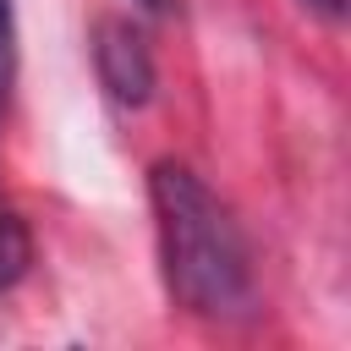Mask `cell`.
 <instances>
[{
  "label": "cell",
  "instance_id": "cell-1",
  "mask_svg": "<svg viewBox=\"0 0 351 351\" xmlns=\"http://www.w3.org/2000/svg\"><path fill=\"white\" fill-rule=\"evenodd\" d=\"M154 197V225H159V258H165V285L181 307L203 318H230L252 302V269H247V241L225 203L186 170V165H154L148 176Z\"/></svg>",
  "mask_w": 351,
  "mask_h": 351
},
{
  "label": "cell",
  "instance_id": "cell-2",
  "mask_svg": "<svg viewBox=\"0 0 351 351\" xmlns=\"http://www.w3.org/2000/svg\"><path fill=\"white\" fill-rule=\"evenodd\" d=\"M93 55H99L104 88H110L121 104H143V99H148V88H154V60H148L143 38H137L126 22H104Z\"/></svg>",
  "mask_w": 351,
  "mask_h": 351
},
{
  "label": "cell",
  "instance_id": "cell-3",
  "mask_svg": "<svg viewBox=\"0 0 351 351\" xmlns=\"http://www.w3.org/2000/svg\"><path fill=\"white\" fill-rule=\"evenodd\" d=\"M27 258H33V247H27V225L0 203V285H11V280L27 269Z\"/></svg>",
  "mask_w": 351,
  "mask_h": 351
},
{
  "label": "cell",
  "instance_id": "cell-4",
  "mask_svg": "<svg viewBox=\"0 0 351 351\" xmlns=\"http://www.w3.org/2000/svg\"><path fill=\"white\" fill-rule=\"evenodd\" d=\"M11 77H16V22H11V0H0V104L11 93Z\"/></svg>",
  "mask_w": 351,
  "mask_h": 351
},
{
  "label": "cell",
  "instance_id": "cell-5",
  "mask_svg": "<svg viewBox=\"0 0 351 351\" xmlns=\"http://www.w3.org/2000/svg\"><path fill=\"white\" fill-rule=\"evenodd\" d=\"M313 5H318L324 16H340V11H346V0H313Z\"/></svg>",
  "mask_w": 351,
  "mask_h": 351
},
{
  "label": "cell",
  "instance_id": "cell-6",
  "mask_svg": "<svg viewBox=\"0 0 351 351\" xmlns=\"http://www.w3.org/2000/svg\"><path fill=\"white\" fill-rule=\"evenodd\" d=\"M143 5H165V0H143Z\"/></svg>",
  "mask_w": 351,
  "mask_h": 351
}]
</instances>
